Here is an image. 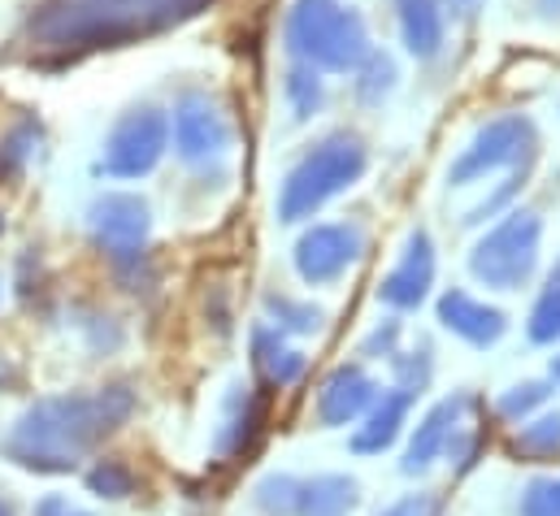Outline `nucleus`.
<instances>
[{
	"instance_id": "obj_1",
	"label": "nucleus",
	"mask_w": 560,
	"mask_h": 516,
	"mask_svg": "<svg viewBox=\"0 0 560 516\" xmlns=\"http://www.w3.org/2000/svg\"><path fill=\"white\" fill-rule=\"evenodd\" d=\"M131 412H136V390L122 383L101 390H74V395H48L13 421L0 447L18 469L74 473L79 460L101 438L122 430Z\"/></svg>"
},
{
	"instance_id": "obj_2",
	"label": "nucleus",
	"mask_w": 560,
	"mask_h": 516,
	"mask_svg": "<svg viewBox=\"0 0 560 516\" xmlns=\"http://www.w3.org/2000/svg\"><path fill=\"white\" fill-rule=\"evenodd\" d=\"M282 31L300 66H313V70L348 74L370 52L365 17L343 0H291Z\"/></svg>"
},
{
	"instance_id": "obj_3",
	"label": "nucleus",
	"mask_w": 560,
	"mask_h": 516,
	"mask_svg": "<svg viewBox=\"0 0 560 516\" xmlns=\"http://www.w3.org/2000/svg\"><path fill=\"white\" fill-rule=\"evenodd\" d=\"M365 165H370V152H365V143H361L357 134H348V130L326 134V139H322L317 148H308V152L295 161V169L287 174V183H282V191H279V222L295 226V222L313 218L322 204H330V200L343 196L352 183H361Z\"/></svg>"
},
{
	"instance_id": "obj_4",
	"label": "nucleus",
	"mask_w": 560,
	"mask_h": 516,
	"mask_svg": "<svg viewBox=\"0 0 560 516\" xmlns=\"http://www.w3.org/2000/svg\"><path fill=\"white\" fill-rule=\"evenodd\" d=\"M539 244H544L539 213L513 209L469 248V273L487 291H522L539 269Z\"/></svg>"
},
{
	"instance_id": "obj_5",
	"label": "nucleus",
	"mask_w": 560,
	"mask_h": 516,
	"mask_svg": "<svg viewBox=\"0 0 560 516\" xmlns=\"http://www.w3.org/2000/svg\"><path fill=\"white\" fill-rule=\"evenodd\" d=\"M535 148H539V134L535 122L522 118V114H504V118H491L487 127L469 139V148H460V156L452 161L447 169V183L452 187H469L495 169H522L535 161Z\"/></svg>"
},
{
	"instance_id": "obj_6",
	"label": "nucleus",
	"mask_w": 560,
	"mask_h": 516,
	"mask_svg": "<svg viewBox=\"0 0 560 516\" xmlns=\"http://www.w3.org/2000/svg\"><path fill=\"white\" fill-rule=\"evenodd\" d=\"M165 139H170V122L161 109L143 105V109H131L118 127L109 130L105 139V156H101V169L109 178H140V174H152L161 152H165Z\"/></svg>"
},
{
	"instance_id": "obj_7",
	"label": "nucleus",
	"mask_w": 560,
	"mask_h": 516,
	"mask_svg": "<svg viewBox=\"0 0 560 516\" xmlns=\"http://www.w3.org/2000/svg\"><path fill=\"white\" fill-rule=\"evenodd\" d=\"M361 253H365V231L357 222H322L295 239L291 260H295L300 282L330 286L361 260Z\"/></svg>"
},
{
	"instance_id": "obj_8",
	"label": "nucleus",
	"mask_w": 560,
	"mask_h": 516,
	"mask_svg": "<svg viewBox=\"0 0 560 516\" xmlns=\"http://www.w3.org/2000/svg\"><path fill=\"white\" fill-rule=\"evenodd\" d=\"M174 148L187 165H213L231 152V118L226 109L205 96V92H187L174 109Z\"/></svg>"
},
{
	"instance_id": "obj_9",
	"label": "nucleus",
	"mask_w": 560,
	"mask_h": 516,
	"mask_svg": "<svg viewBox=\"0 0 560 516\" xmlns=\"http://www.w3.org/2000/svg\"><path fill=\"white\" fill-rule=\"evenodd\" d=\"M148 226L152 222H148V204L140 196L109 191V196H101L92 204V235L118 265L140 260L143 244H148Z\"/></svg>"
},
{
	"instance_id": "obj_10",
	"label": "nucleus",
	"mask_w": 560,
	"mask_h": 516,
	"mask_svg": "<svg viewBox=\"0 0 560 516\" xmlns=\"http://www.w3.org/2000/svg\"><path fill=\"white\" fill-rule=\"evenodd\" d=\"M469 412H474V395L469 390H456L447 399H439L409 434V447H405V460H400V473L405 478H421L434 460H443L452 434L460 425H469Z\"/></svg>"
},
{
	"instance_id": "obj_11",
	"label": "nucleus",
	"mask_w": 560,
	"mask_h": 516,
	"mask_svg": "<svg viewBox=\"0 0 560 516\" xmlns=\"http://www.w3.org/2000/svg\"><path fill=\"white\" fill-rule=\"evenodd\" d=\"M430 286H434V244H430V235L418 226V231H409L396 269L383 278L378 300H383L387 308H396V313H413V308L425 304Z\"/></svg>"
},
{
	"instance_id": "obj_12",
	"label": "nucleus",
	"mask_w": 560,
	"mask_h": 516,
	"mask_svg": "<svg viewBox=\"0 0 560 516\" xmlns=\"http://www.w3.org/2000/svg\"><path fill=\"white\" fill-rule=\"evenodd\" d=\"M434 313H439L443 330H452L469 348H495L509 335V313L495 308V304H487V300H478V295H469V291H460V286L443 291L439 304H434Z\"/></svg>"
},
{
	"instance_id": "obj_13",
	"label": "nucleus",
	"mask_w": 560,
	"mask_h": 516,
	"mask_svg": "<svg viewBox=\"0 0 560 516\" xmlns=\"http://www.w3.org/2000/svg\"><path fill=\"white\" fill-rule=\"evenodd\" d=\"M378 395H383L378 383H374L361 365H339V370L322 383V390H317V421H322L326 430H343V425L361 421V417L374 408Z\"/></svg>"
},
{
	"instance_id": "obj_14",
	"label": "nucleus",
	"mask_w": 560,
	"mask_h": 516,
	"mask_svg": "<svg viewBox=\"0 0 560 516\" xmlns=\"http://www.w3.org/2000/svg\"><path fill=\"white\" fill-rule=\"evenodd\" d=\"M409 412H413V395H409V390H400V387L383 390V395L374 399V408L361 417V425L352 430L348 447H352L357 456H383V452L400 438Z\"/></svg>"
},
{
	"instance_id": "obj_15",
	"label": "nucleus",
	"mask_w": 560,
	"mask_h": 516,
	"mask_svg": "<svg viewBox=\"0 0 560 516\" xmlns=\"http://www.w3.org/2000/svg\"><path fill=\"white\" fill-rule=\"evenodd\" d=\"M257 430H261V403H257L253 387L235 383V387L226 390V399H222V421H218L213 452H218L222 460H231V456H240V452L253 447Z\"/></svg>"
},
{
	"instance_id": "obj_16",
	"label": "nucleus",
	"mask_w": 560,
	"mask_h": 516,
	"mask_svg": "<svg viewBox=\"0 0 560 516\" xmlns=\"http://www.w3.org/2000/svg\"><path fill=\"white\" fill-rule=\"evenodd\" d=\"M253 370L261 374L266 387H291L304 378L308 356L300 348H291L287 335H279L275 326H257L253 330Z\"/></svg>"
},
{
	"instance_id": "obj_17",
	"label": "nucleus",
	"mask_w": 560,
	"mask_h": 516,
	"mask_svg": "<svg viewBox=\"0 0 560 516\" xmlns=\"http://www.w3.org/2000/svg\"><path fill=\"white\" fill-rule=\"evenodd\" d=\"M396 17H400L405 48L418 61L439 57L443 35H447V9H443V0H396Z\"/></svg>"
},
{
	"instance_id": "obj_18",
	"label": "nucleus",
	"mask_w": 560,
	"mask_h": 516,
	"mask_svg": "<svg viewBox=\"0 0 560 516\" xmlns=\"http://www.w3.org/2000/svg\"><path fill=\"white\" fill-rule=\"evenodd\" d=\"M361 504V486L348 473H317L300 478V500L295 516H348Z\"/></svg>"
},
{
	"instance_id": "obj_19",
	"label": "nucleus",
	"mask_w": 560,
	"mask_h": 516,
	"mask_svg": "<svg viewBox=\"0 0 560 516\" xmlns=\"http://www.w3.org/2000/svg\"><path fill=\"white\" fill-rule=\"evenodd\" d=\"M266 313H270V326L279 335H295V339L322 335V326H326V313L317 304H304V300L282 295V291H266Z\"/></svg>"
},
{
	"instance_id": "obj_20",
	"label": "nucleus",
	"mask_w": 560,
	"mask_h": 516,
	"mask_svg": "<svg viewBox=\"0 0 560 516\" xmlns=\"http://www.w3.org/2000/svg\"><path fill=\"white\" fill-rule=\"evenodd\" d=\"M513 456L530 465H548L560 456V412H539L522 421V434L513 438Z\"/></svg>"
},
{
	"instance_id": "obj_21",
	"label": "nucleus",
	"mask_w": 560,
	"mask_h": 516,
	"mask_svg": "<svg viewBox=\"0 0 560 516\" xmlns=\"http://www.w3.org/2000/svg\"><path fill=\"white\" fill-rule=\"evenodd\" d=\"M526 335H530L535 348H552V343H560V260L552 265L548 282H544V291H539V300H535V308H530Z\"/></svg>"
},
{
	"instance_id": "obj_22",
	"label": "nucleus",
	"mask_w": 560,
	"mask_h": 516,
	"mask_svg": "<svg viewBox=\"0 0 560 516\" xmlns=\"http://www.w3.org/2000/svg\"><path fill=\"white\" fill-rule=\"evenodd\" d=\"M548 395H552V378L544 383V378H535V383H517V387H509L500 399H495V412L504 417V421H530L544 403H548Z\"/></svg>"
},
{
	"instance_id": "obj_23",
	"label": "nucleus",
	"mask_w": 560,
	"mask_h": 516,
	"mask_svg": "<svg viewBox=\"0 0 560 516\" xmlns=\"http://www.w3.org/2000/svg\"><path fill=\"white\" fill-rule=\"evenodd\" d=\"M392 87H396V61H392L387 52L370 48L365 61L357 66V92H361V101H365V105H378Z\"/></svg>"
},
{
	"instance_id": "obj_24",
	"label": "nucleus",
	"mask_w": 560,
	"mask_h": 516,
	"mask_svg": "<svg viewBox=\"0 0 560 516\" xmlns=\"http://www.w3.org/2000/svg\"><path fill=\"white\" fill-rule=\"evenodd\" d=\"M257 508L270 516H295V500H300V478L295 473H266L253 486Z\"/></svg>"
},
{
	"instance_id": "obj_25",
	"label": "nucleus",
	"mask_w": 560,
	"mask_h": 516,
	"mask_svg": "<svg viewBox=\"0 0 560 516\" xmlns=\"http://www.w3.org/2000/svg\"><path fill=\"white\" fill-rule=\"evenodd\" d=\"M392 370H396V387L409 390L418 399L421 390L430 387V374H434V348L430 343H418L413 352H396L392 356Z\"/></svg>"
},
{
	"instance_id": "obj_26",
	"label": "nucleus",
	"mask_w": 560,
	"mask_h": 516,
	"mask_svg": "<svg viewBox=\"0 0 560 516\" xmlns=\"http://www.w3.org/2000/svg\"><path fill=\"white\" fill-rule=\"evenodd\" d=\"M88 491L101 495V500H127L136 491V473L122 460H96L88 469Z\"/></svg>"
},
{
	"instance_id": "obj_27",
	"label": "nucleus",
	"mask_w": 560,
	"mask_h": 516,
	"mask_svg": "<svg viewBox=\"0 0 560 516\" xmlns=\"http://www.w3.org/2000/svg\"><path fill=\"white\" fill-rule=\"evenodd\" d=\"M287 101H291V114L295 118H308V114H317L322 109V101H326V92H322V79H317V70L313 66H295L291 74H287Z\"/></svg>"
},
{
	"instance_id": "obj_28",
	"label": "nucleus",
	"mask_w": 560,
	"mask_h": 516,
	"mask_svg": "<svg viewBox=\"0 0 560 516\" xmlns=\"http://www.w3.org/2000/svg\"><path fill=\"white\" fill-rule=\"evenodd\" d=\"M517 516H560V473L530 478V482L522 486Z\"/></svg>"
},
{
	"instance_id": "obj_29",
	"label": "nucleus",
	"mask_w": 560,
	"mask_h": 516,
	"mask_svg": "<svg viewBox=\"0 0 560 516\" xmlns=\"http://www.w3.org/2000/svg\"><path fill=\"white\" fill-rule=\"evenodd\" d=\"M396 352H400V321L374 326V330L365 335V343H361V356H370V361H392Z\"/></svg>"
},
{
	"instance_id": "obj_30",
	"label": "nucleus",
	"mask_w": 560,
	"mask_h": 516,
	"mask_svg": "<svg viewBox=\"0 0 560 516\" xmlns=\"http://www.w3.org/2000/svg\"><path fill=\"white\" fill-rule=\"evenodd\" d=\"M443 460H447L456 473H469V469H474V460H478V430H474V425H460V430L452 434V443H447Z\"/></svg>"
},
{
	"instance_id": "obj_31",
	"label": "nucleus",
	"mask_w": 560,
	"mask_h": 516,
	"mask_svg": "<svg viewBox=\"0 0 560 516\" xmlns=\"http://www.w3.org/2000/svg\"><path fill=\"white\" fill-rule=\"evenodd\" d=\"M378 516H439V495H434V491H413V495H400L396 504H387Z\"/></svg>"
},
{
	"instance_id": "obj_32",
	"label": "nucleus",
	"mask_w": 560,
	"mask_h": 516,
	"mask_svg": "<svg viewBox=\"0 0 560 516\" xmlns=\"http://www.w3.org/2000/svg\"><path fill=\"white\" fill-rule=\"evenodd\" d=\"M35 516H96V513H88V508L70 504L66 495H44V500L35 504Z\"/></svg>"
},
{
	"instance_id": "obj_33",
	"label": "nucleus",
	"mask_w": 560,
	"mask_h": 516,
	"mask_svg": "<svg viewBox=\"0 0 560 516\" xmlns=\"http://www.w3.org/2000/svg\"><path fill=\"white\" fill-rule=\"evenodd\" d=\"M478 4H482V0H443V9H447L452 17H474Z\"/></svg>"
},
{
	"instance_id": "obj_34",
	"label": "nucleus",
	"mask_w": 560,
	"mask_h": 516,
	"mask_svg": "<svg viewBox=\"0 0 560 516\" xmlns=\"http://www.w3.org/2000/svg\"><path fill=\"white\" fill-rule=\"evenodd\" d=\"M552 387H560V356H552Z\"/></svg>"
},
{
	"instance_id": "obj_35",
	"label": "nucleus",
	"mask_w": 560,
	"mask_h": 516,
	"mask_svg": "<svg viewBox=\"0 0 560 516\" xmlns=\"http://www.w3.org/2000/svg\"><path fill=\"white\" fill-rule=\"evenodd\" d=\"M539 4H544V9H560V0H539Z\"/></svg>"
},
{
	"instance_id": "obj_36",
	"label": "nucleus",
	"mask_w": 560,
	"mask_h": 516,
	"mask_svg": "<svg viewBox=\"0 0 560 516\" xmlns=\"http://www.w3.org/2000/svg\"><path fill=\"white\" fill-rule=\"evenodd\" d=\"M0 516H13V508H9V504H4V500H0Z\"/></svg>"
}]
</instances>
